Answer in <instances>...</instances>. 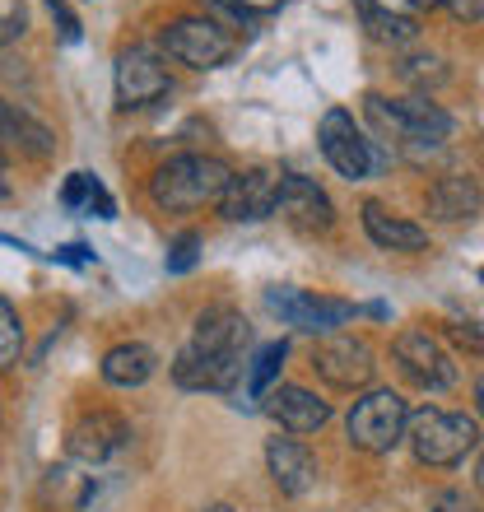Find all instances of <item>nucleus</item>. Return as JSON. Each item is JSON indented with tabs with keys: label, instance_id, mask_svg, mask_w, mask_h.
I'll return each mask as SVG.
<instances>
[{
	"label": "nucleus",
	"instance_id": "f257e3e1",
	"mask_svg": "<svg viewBox=\"0 0 484 512\" xmlns=\"http://www.w3.org/2000/svg\"><path fill=\"white\" fill-rule=\"evenodd\" d=\"M233 168L210 154H177L149 177V196L159 210H196V205H219L229 187Z\"/></svg>",
	"mask_w": 484,
	"mask_h": 512
},
{
	"label": "nucleus",
	"instance_id": "f03ea898",
	"mask_svg": "<svg viewBox=\"0 0 484 512\" xmlns=\"http://www.w3.org/2000/svg\"><path fill=\"white\" fill-rule=\"evenodd\" d=\"M405 438L424 466H457L480 447V424L471 415H457V410L424 405L405 419Z\"/></svg>",
	"mask_w": 484,
	"mask_h": 512
},
{
	"label": "nucleus",
	"instance_id": "7ed1b4c3",
	"mask_svg": "<svg viewBox=\"0 0 484 512\" xmlns=\"http://www.w3.org/2000/svg\"><path fill=\"white\" fill-rule=\"evenodd\" d=\"M405 419H410V405L391 387H377V391H363L359 401L350 405L345 433L363 452H391L405 438Z\"/></svg>",
	"mask_w": 484,
	"mask_h": 512
},
{
	"label": "nucleus",
	"instance_id": "20e7f679",
	"mask_svg": "<svg viewBox=\"0 0 484 512\" xmlns=\"http://www.w3.org/2000/svg\"><path fill=\"white\" fill-rule=\"evenodd\" d=\"M368 117H373L382 131L401 135V140H447L452 135V117H447L438 103L429 98H382V94H368Z\"/></svg>",
	"mask_w": 484,
	"mask_h": 512
},
{
	"label": "nucleus",
	"instance_id": "39448f33",
	"mask_svg": "<svg viewBox=\"0 0 484 512\" xmlns=\"http://www.w3.org/2000/svg\"><path fill=\"white\" fill-rule=\"evenodd\" d=\"M391 354H396L401 373L415 382L419 391H447V387H457V378H461L457 359L447 354L443 340L429 336V331H419V326L401 331V336H396V345H391Z\"/></svg>",
	"mask_w": 484,
	"mask_h": 512
},
{
	"label": "nucleus",
	"instance_id": "423d86ee",
	"mask_svg": "<svg viewBox=\"0 0 484 512\" xmlns=\"http://www.w3.org/2000/svg\"><path fill=\"white\" fill-rule=\"evenodd\" d=\"M163 47H168V56H177V61L191 70H215L229 61L238 42H233L224 28L210 24V19L187 14V19H173V24L163 28Z\"/></svg>",
	"mask_w": 484,
	"mask_h": 512
},
{
	"label": "nucleus",
	"instance_id": "0eeeda50",
	"mask_svg": "<svg viewBox=\"0 0 484 512\" xmlns=\"http://www.w3.org/2000/svg\"><path fill=\"white\" fill-rule=\"evenodd\" d=\"M266 303L280 312L289 326L298 331H312V336H331L336 326L354 322V303L345 298H326V294H312V289H270Z\"/></svg>",
	"mask_w": 484,
	"mask_h": 512
},
{
	"label": "nucleus",
	"instance_id": "6e6552de",
	"mask_svg": "<svg viewBox=\"0 0 484 512\" xmlns=\"http://www.w3.org/2000/svg\"><path fill=\"white\" fill-rule=\"evenodd\" d=\"M312 368H317V373H322L331 387H340V391L368 387L373 373H377L373 350H368L359 336H350V331H331V336L317 345V354H312Z\"/></svg>",
	"mask_w": 484,
	"mask_h": 512
},
{
	"label": "nucleus",
	"instance_id": "1a4fd4ad",
	"mask_svg": "<svg viewBox=\"0 0 484 512\" xmlns=\"http://www.w3.org/2000/svg\"><path fill=\"white\" fill-rule=\"evenodd\" d=\"M275 196H280V173L275 168H247L233 173L224 196H219V215L229 224H261L275 215Z\"/></svg>",
	"mask_w": 484,
	"mask_h": 512
},
{
	"label": "nucleus",
	"instance_id": "9d476101",
	"mask_svg": "<svg viewBox=\"0 0 484 512\" xmlns=\"http://www.w3.org/2000/svg\"><path fill=\"white\" fill-rule=\"evenodd\" d=\"M317 145H322L326 163H331L340 177H350V182L368 177V168H373L368 140H363L359 122H354L345 108H331V112L322 117V126H317Z\"/></svg>",
	"mask_w": 484,
	"mask_h": 512
},
{
	"label": "nucleus",
	"instance_id": "9b49d317",
	"mask_svg": "<svg viewBox=\"0 0 484 512\" xmlns=\"http://www.w3.org/2000/svg\"><path fill=\"white\" fill-rule=\"evenodd\" d=\"M168 89H173V80H168V66H163V61L149 52V47H131V52L117 56V103L126 112L159 103Z\"/></svg>",
	"mask_w": 484,
	"mask_h": 512
},
{
	"label": "nucleus",
	"instance_id": "f8f14e48",
	"mask_svg": "<svg viewBox=\"0 0 484 512\" xmlns=\"http://www.w3.org/2000/svg\"><path fill=\"white\" fill-rule=\"evenodd\" d=\"M275 215H284L298 233H326L336 224L331 196H326L312 177L303 173H280V196H275Z\"/></svg>",
	"mask_w": 484,
	"mask_h": 512
},
{
	"label": "nucleus",
	"instance_id": "ddd939ff",
	"mask_svg": "<svg viewBox=\"0 0 484 512\" xmlns=\"http://www.w3.org/2000/svg\"><path fill=\"white\" fill-rule=\"evenodd\" d=\"M242 354H205L196 345H182L173 359V382L182 391H233L242 382Z\"/></svg>",
	"mask_w": 484,
	"mask_h": 512
},
{
	"label": "nucleus",
	"instance_id": "4468645a",
	"mask_svg": "<svg viewBox=\"0 0 484 512\" xmlns=\"http://www.w3.org/2000/svg\"><path fill=\"white\" fill-rule=\"evenodd\" d=\"M131 438V429L121 424L117 415L108 410H94V415H84L75 429H70V457L84 461V466H103L112 452H121Z\"/></svg>",
	"mask_w": 484,
	"mask_h": 512
},
{
	"label": "nucleus",
	"instance_id": "2eb2a0df",
	"mask_svg": "<svg viewBox=\"0 0 484 512\" xmlns=\"http://www.w3.org/2000/svg\"><path fill=\"white\" fill-rule=\"evenodd\" d=\"M266 466H270V480L280 494L289 499H303L312 485H317V461L312 452L298 438H270L266 443Z\"/></svg>",
	"mask_w": 484,
	"mask_h": 512
},
{
	"label": "nucleus",
	"instance_id": "dca6fc26",
	"mask_svg": "<svg viewBox=\"0 0 484 512\" xmlns=\"http://www.w3.org/2000/svg\"><path fill=\"white\" fill-rule=\"evenodd\" d=\"M247 340H252L247 317H242L238 308H229V303H215V308H205L201 317H196V331H191L187 345H196V350H205V354H242Z\"/></svg>",
	"mask_w": 484,
	"mask_h": 512
},
{
	"label": "nucleus",
	"instance_id": "f3484780",
	"mask_svg": "<svg viewBox=\"0 0 484 512\" xmlns=\"http://www.w3.org/2000/svg\"><path fill=\"white\" fill-rule=\"evenodd\" d=\"M266 410L284 433H317L331 419V405L317 401L308 387H294V382L266 391Z\"/></svg>",
	"mask_w": 484,
	"mask_h": 512
},
{
	"label": "nucleus",
	"instance_id": "a211bd4d",
	"mask_svg": "<svg viewBox=\"0 0 484 512\" xmlns=\"http://www.w3.org/2000/svg\"><path fill=\"white\" fill-rule=\"evenodd\" d=\"M56 149L52 131L42 122H33L24 108H14L0 98V154L10 159V154H24V159H47Z\"/></svg>",
	"mask_w": 484,
	"mask_h": 512
},
{
	"label": "nucleus",
	"instance_id": "6ab92c4d",
	"mask_svg": "<svg viewBox=\"0 0 484 512\" xmlns=\"http://www.w3.org/2000/svg\"><path fill=\"white\" fill-rule=\"evenodd\" d=\"M359 215H363V233L377 247H387V252H419V247H429V229H419L415 219L391 215L382 201H363Z\"/></svg>",
	"mask_w": 484,
	"mask_h": 512
},
{
	"label": "nucleus",
	"instance_id": "aec40b11",
	"mask_svg": "<svg viewBox=\"0 0 484 512\" xmlns=\"http://www.w3.org/2000/svg\"><path fill=\"white\" fill-rule=\"evenodd\" d=\"M429 215L433 219H475L480 215V177L475 173H447L429 187Z\"/></svg>",
	"mask_w": 484,
	"mask_h": 512
},
{
	"label": "nucleus",
	"instance_id": "412c9836",
	"mask_svg": "<svg viewBox=\"0 0 484 512\" xmlns=\"http://www.w3.org/2000/svg\"><path fill=\"white\" fill-rule=\"evenodd\" d=\"M159 373V354L149 350L145 340H126V345H112L108 354H103V382L108 387H145L149 378Z\"/></svg>",
	"mask_w": 484,
	"mask_h": 512
},
{
	"label": "nucleus",
	"instance_id": "4be33fe9",
	"mask_svg": "<svg viewBox=\"0 0 484 512\" xmlns=\"http://www.w3.org/2000/svg\"><path fill=\"white\" fill-rule=\"evenodd\" d=\"M61 205L75 215H94V219H117V201L108 196V187L94 173H70L61 187Z\"/></svg>",
	"mask_w": 484,
	"mask_h": 512
},
{
	"label": "nucleus",
	"instance_id": "5701e85b",
	"mask_svg": "<svg viewBox=\"0 0 484 512\" xmlns=\"http://www.w3.org/2000/svg\"><path fill=\"white\" fill-rule=\"evenodd\" d=\"M363 10V24H368V33H373L377 42H410L419 33L415 19H405V14H391V10H377L373 0H354Z\"/></svg>",
	"mask_w": 484,
	"mask_h": 512
},
{
	"label": "nucleus",
	"instance_id": "b1692460",
	"mask_svg": "<svg viewBox=\"0 0 484 512\" xmlns=\"http://www.w3.org/2000/svg\"><path fill=\"white\" fill-rule=\"evenodd\" d=\"M284 359H289V345L284 340H270V345H261L252 359V368H247V396H266L270 387H275V378H280Z\"/></svg>",
	"mask_w": 484,
	"mask_h": 512
},
{
	"label": "nucleus",
	"instance_id": "393cba45",
	"mask_svg": "<svg viewBox=\"0 0 484 512\" xmlns=\"http://www.w3.org/2000/svg\"><path fill=\"white\" fill-rule=\"evenodd\" d=\"M24 354V322L10 298H0V368H14Z\"/></svg>",
	"mask_w": 484,
	"mask_h": 512
},
{
	"label": "nucleus",
	"instance_id": "a878e982",
	"mask_svg": "<svg viewBox=\"0 0 484 512\" xmlns=\"http://www.w3.org/2000/svg\"><path fill=\"white\" fill-rule=\"evenodd\" d=\"M201 247L205 238L196 229H182L168 243V275H187V270H196V261H201Z\"/></svg>",
	"mask_w": 484,
	"mask_h": 512
},
{
	"label": "nucleus",
	"instance_id": "bb28decb",
	"mask_svg": "<svg viewBox=\"0 0 484 512\" xmlns=\"http://www.w3.org/2000/svg\"><path fill=\"white\" fill-rule=\"evenodd\" d=\"M201 19H210V24L215 28H224V33H247V14L238 10V5H233V0H201Z\"/></svg>",
	"mask_w": 484,
	"mask_h": 512
},
{
	"label": "nucleus",
	"instance_id": "cd10ccee",
	"mask_svg": "<svg viewBox=\"0 0 484 512\" xmlns=\"http://www.w3.org/2000/svg\"><path fill=\"white\" fill-rule=\"evenodd\" d=\"M47 10L56 14V24H61V38H66V42H80V19H75V10H70L66 0H47Z\"/></svg>",
	"mask_w": 484,
	"mask_h": 512
},
{
	"label": "nucleus",
	"instance_id": "c85d7f7f",
	"mask_svg": "<svg viewBox=\"0 0 484 512\" xmlns=\"http://www.w3.org/2000/svg\"><path fill=\"white\" fill-rule=\"evenodd\" d=\"M447 10H452V19H461V24H480L484 14V0H443Z\"/></svg>",
	"mask_w": 484,
	"mask_h": 512
},
{
	"label": "nucleus",
	"instance_id": "c756f323",
	"mask_svg": "<svg viewBox=\"0 0 484 512\" xmlns=\"http://www.w3.org/2000/svg\"><path fill=\"white\" fill-rule=\"evenodd\" d=\"M28 28V14L24 10H10V14H0V42H14L19 33Z\"/></svg>",
	"mask_w": 484,
	"mask_h": 512
},
{
	"label": "nucleus",
	"instance_id": "7c9ffc66",
	"mask_svg": "<svg viewBox=\"0 0 484 512\" xmlns=\"http://www.w3.org/2000/svg\"><path fill=\"white\" fill-rule=\"evenodd\" d=\"M233 5H238L242 14H247V19H252V14H275L284 5V0H233Z\"/></svg>",
	"mask_w": 484,
	"mask_h": 512
},
{
	"label": "nucleus",
	"instance_id": "2f4dec72",
	"mask_svg": "<svg viewBox=\"0 0 484 512\" xmlns=\"http://www.w3.org/2000/svg\"><path fill=\"white\" fill-rule=\"evenodd\" d=\"M433 512H480V508H475V503H466V494H443Z\"/></svg>",
	"mask_w": 484,
	"mask_h": 512
},
{
	"label": "nucleus",
	"instance_id": "473e14b6",
	"mask_svg": "<svg viewBox=\"0 0 484 512\" xmlns=\"http://www.w3.org/2000/svg\"><path fill=\"white\" fill-rule=\"evenodd\" d=\"M56 256H61V261H80V266H84V261H94V252H89V247H84V243H70V247H61V252H56Z\"/></svg>",
	"mask_w": 484,
	"mask_h": 512
},
{
	"label": "nucleus",
	"instance_id": "72a5a7b5",
	"mask_svg": "<svg viewBox=\"0 0 484 512\" xmlns=\"http://www.w3.org/2000/svg\"><path fill=\"white\" fill-rule=\"evenodd\" d=\"M410 5H419V10H438L443 0H410Z\"/></svg>",
	"mask_w": 484,
	"mask_h": 512
},
{
	"label": "nucleus",
	"instance_id": "f704fd0d",
	"mask_svg": "<svg viewBox=\"0 0 484 512\" xmlns=\"http://www.w3.org/2000/svg\"><path fill=\"white\" fill-rule=\"evenodd\" d=\"M205 512H238V508H229V503H210Z\"/></svg>",
	"mask_w": 484,
	"mask_h": 512
},
{
	"label": "nucleus",
	"instance_id": "c9c22d12",
	"mask_svg": "<svg viewBox=\"0 0 484 512\" xmlns=\"http://www.w3.org/2000/svg\"><path fill=\"white\" fill-rule=\"evenodd\" d=\"M5 196H10V182H5V173H0V201H5Z\"/></svg>",
	"mask_w": 484,
	"mask_h": 512
}]
</instances>
